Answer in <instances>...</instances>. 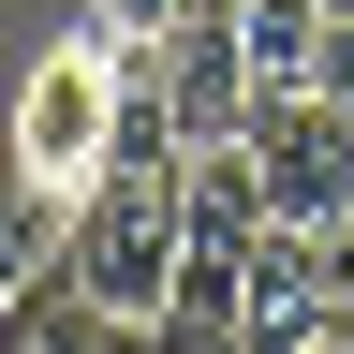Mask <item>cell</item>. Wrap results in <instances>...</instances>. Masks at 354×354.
Wrapping results in <instances>:
<instances>
[{
    "label": "cell",
    "mask_w": 354,
    "mask_h": 354,
    "mask_svg": "<svg viewBox=\"0 0 354 354\" xmlns=\"http://www.w3.org/2000/svg\"><path fill=\"white\" fill-rule=\"evenodd\" d=\"M177 192H192V251H251V236H281L251 148H192V162H177Z\"/></svg>",
    "instance_id": "cell-4"
},
{
    "label": "cell",
    "mask_w": 354,
    "mask_h": 354,
    "mask_svg": "<svg viewBox=\"0 0 354 354\" xmlns=\"http://www.w3.org/2000/svg\"><path fill=\"white\" fill-rule=\"evenodd\" d=\"M325 281H339V310H354V221H339V236H325Z\"/></svg>",
    "instance_id": "cell-10"
},
{
    "label": "cell",
    "mask_w": 354,
    "mask_h": 354,
    "mask_svg": "<svg viewBox=\"0 0 354 354\" xmlns=\"http://www.w3.org/2000/svg\"><path fill=\"white\" fill-rule=\"evenodd\" d=\"M310 88H339V104H354V0H325V44H310Z\"/></svg>",
    "instance_id": "cell-8"
},
{
    "label": "cell",
    "mask_w": 354,
    "mask_h": 354,
    "mask_svg": "<svg viewBox=\"0 0 354 354\" xmlns=\"http://www.w3.org/2000/svg\"><path fill=\"white\" fill-rule=\"evenodd\" d=\"M118 148H133V74H118V44H104V30L44 44L30 88H15V177H30L44 207H88V192L118 177Z\"/></svg>",
    "instance_id": "cell-2"
},
{
    "label": "cell",
    "mask_w": 354,
    "mask_h": 354,
    "mask_svg": "<svg viewBox=\"0 0 354 354\" xmlns=\"http://www.w3.org/2000/svg\"><path fill=\"white\" fill-rule=\"evenodd\" d=\"M295 354H354V310H325V325H310V339H295Z\"/></svg>",
    "instance_id": "cell-9"
},
{
    "label": "cell",
    "mask_w": 354,
    "mask_h": 354,
    "mask_svg": "<svg viewBox=\"0 0 354 354\" xmlns=\"http://www.w3.org/2000/svg\"><path fill=\"white\" fill-rule=\"evenodd\" d=\"M177 266H192V192H177V148H118V177L74 207L59 281H74L88 310H118V325H162Z\"/></svg>",
    "instance_id": "cell-1"
},
{
    "label": "cell",
    "mask_w": 354,
    "mask_h": 354,
    "mask_svg": "<svg viewBox=\"0 0 354 354\" xmlns=\"http://www.w3.org/2000/svg\"><path fill=\"white\" fill-rule=\"evenodd\" d=\"M162 354H251V281H236V251H192V266H177Z\"/></svg>",
    "instance_id": "cell-5"
},
{
    "label": "cell",
    "mask_w": 354,
    "mask_h": 354,
    "mask_svg": "<svg viewBox=\"0 0 354 354\" xmlns=\"http://www.w3.org/2000/svg\"><path fill=\"white\" fill-rule=\"evenodd\" d=\"M221 30H236V59L266 88H310V44H325V0H221Z\"/></svg>",
    "instance_id": "cell-6"
},
{
    "label": "cell",
    "mask_w": 354,
    "mask_h": 354,
    "mask_svg": "<svg viewBox=\"0 0 354 354\" xmlns=\"http://www.w3.org/2000/svg\"><path fill=\"white\" fill-rule=\"evenodd\" d=\"M30 354H162V325H118V310H88L74 281H59V310H44V339Z\"/></svg>",
    "instance_id": "cell-7"
},
{
    "label": "cell",
    "mask_w": 354,
    "mask_h": 354,
    "mask_svg": "<svg viewBox=\"0 0 354 354\" xmlns=\"http://www.w3.org/2000/svg\"><path fill=\"white\" fill-rule=\"evenodd\" d=\"M236 148L266 162V207H281L295 236H339L354 221V104L339 88H266Z\"/></svg>",
    "instance_id": "cell-3"
}]
</instances>
